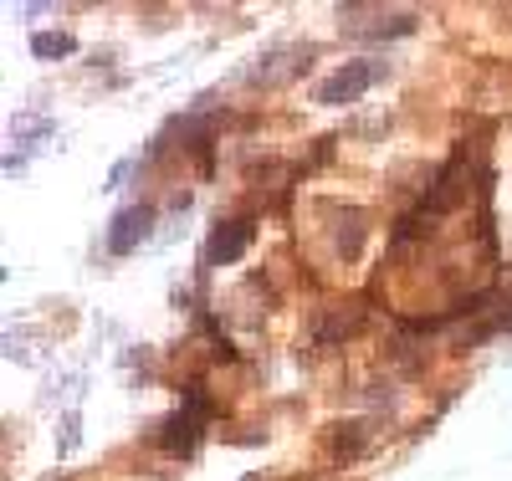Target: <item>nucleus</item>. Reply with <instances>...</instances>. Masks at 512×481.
Listing matches in <instances>:
<instances>
[{
	"label": "nucleus",
	"instance_id": "f257e3e1",
	"mask_svg": "<svg viewBox=\"0 0 512 481\" xmlns=\"http://www.w3.org/2000/svg\"><path fill=\"white\" fill-rule=\"evenodd\" d=\"M390 77V62H379V57H354V62H338V72H328L318 87H313V103L318 108H349L359 103L374 82Z\"/></svg>",
	"mask_w": 512,
	"mask_h": 481
},
{
	"label": "nucleus",
	"instance_id": "f03ea898",
	"mask_svg": "<svg viewBox=\"0 0 512 481\" xmlns=\"http://www.w3.org/2000/svg\"><path fill=\"white\" fill-rule=\"evenodd\" d=\"M210 415H216V405H210L205 384H200V379H190V384H185L180 410L159 425V446H164V451H175V456H190V451L200 446V435H205Z\"/></svg>",
	"mask_w": 512,
	"mask_h": 481
},
{
	"label": "nucleus",
	"instance_id": "7ed1b4c3",
	"mask_svg": "<svg viewBox=\"0 0 512 481\" xmlns=\"http://www.w3.org/2000/svg\"><path fill=\"white\" fill-rule=\"evenodd\" d=\"M466 190H472V164H466V149H456L441 169H436V180H431V190L420 195V221H436V215H446V210H456L461 200H466Z\"/></svg>",
	"mask_w": 512,
	"mask_h": 481
},
{
	"label": "nucleus",
	"instance_id": "20e7f679",
	"mask_svg": "<svg viewBox=\"0 0 512 481\" xmlns=\"http://www.w3.org/2000/svg\"><path fill=\"white\" fill-rule=\"evenodd\" d=\"M308 57H313V47H272L251 67H241V82L246 87H282V82H292L297 72L308 67Z\"/></svg>",
	"mask_w": 512,
	"mask_h": 481
},
{
	"label": "nucleus",
	"instance_id": "39448f33",
	"mask_svg": "<svg viewBox=\"0 0 512 481\" xmlns=\"http://www.w3.org/2000/svg\"><path fill=\"white\" fill-rule=\"evenodd\" d=\"M149 231H154V205H123L118 215H113V226H108V251L113 256H128V251H139L144 241H149Z\"/></svg>",
	"mask_w": 512,
	"mask_h": 481
},
{
	"label": "nucleus",
	"instance_id": "423d86ee",
	"mask_svg": "<svg viewBox=\"0 0 512 481\" xmlns=\"http://www.w3.org/2000/svg\"><path fill=\"white\" fill-rule=\"evenodd\" d=\"M328 210H333V205H328ZM364 241H369V215H364L359 205H338V210H333V246H338V261H359Z\"/></svg>",
	"mask_w": 512,
	"mask_h": 481
},
{
	"label": "nucleus",
	"instance_id": "0eeeda50",
	"mask_svg": "<svg viewBox=\"0 0 512 481\" xmlns=\"http://www.w3.org/2000/svg\"><path fill=\"white\" fill-rule=\"evenodd\" d=\"M251 241H256L251 221H221L216 231H210V241H205V261H210V267H231Z\"/></svg>",
	"mask_w": 512,
	"mask_h": 481
},
{
	"label": "nucleus",
	"instance_id": "6e6552de",
	"mask_svg": "<svg viewBox=\"0 0 512 481\" xmlns=\"http://www.w3.org/2000/svg\"><path fill=\"white\" fill-rule=\"evenodd\" d=\"M364 318H369L364 297L338 302V308H328V313L318 318V343H344V338H354V333L364 328Z\"/></svg>",
	"mask_w": 512,
	"mask_h": 481
},
{
	"label": "nucleus",
	"instance_id": "1a4fd4ad",
	"mask_svg": "<svg viewBox=\"0 0 512 481\" xmlns=\"http://www.w3.org/2000/svg\"><path fill=\"white\" fill-rule=\"evenodd\" d=\"M364 446H369V425H364V420H338V425H328V451H333L338 461H354Z\"/></svg>",
	"mask_w": 512,
	"mask_h": 481
},
{
	"label": "nucleus",
	"instance_id": "9d476101",
	"mask_svg": "<svg viewBox=\"0 0 512 481\" xmlns=\"http://www.w3.org/2000/svg\"><path fill=\"white\" fill-rule=\"evenodd\" d=\"M72 52H77V36H72V31H36V36H31V57H36V62L72 57Z\"/></svg>",
	"mask_w": 512,
	"mask_h": 481
},
{
	"label": "nucleus",
	"instance_id": "9b49d317",
	"mask_svg": "<svg viewBox=\"0 0 512 481\" xmlns=\"http://www.w3.org/2000/svg\"><path fill=\"white\" fill-rule=\"evenodd\" d=\"M72 446H77V415L62 420V451H72Z\"/></svg>",
	"mask_w": 512,
	"mask_h": 481
}]
</instances>
